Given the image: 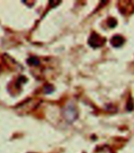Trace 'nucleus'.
<instances>
[{
	"label": "nucleus",
	"mask_w": 134,
	"mask_h": 153,
	"mask_svg": "<svg viewBox=\"0 0 134 153\" xmlns=\"http://www.w3.org/2000/svg\"><path fill=\"white\" fill-rule=\"evenodd\" d=\"M108 25L110 28H114L117 25V21L114 18H110L108 21Z\"/></svg>",
	"instance_id": "4"
},
{
	"label": "nucleus",
	"mask_w": 134,
	"mask_h": 153,
	"mask_svg": "<svg viewBox=\"0 0 134 153\" xmlns=\"http://www.w3.org/2000/svg\"><path fill=\"white\" fill-rule=\"evenodd\" d=\"M28 63L29 65H32V66H37L40 64V61H39V59H36V57H32L30 59H28Z\"/></svg>",
	"instance_id": "3"
},
{
	"label": "nucleus",
	"mask_w": 134,
	"mask_h": 153,
	"mask_svg": "<svg viewBox=\"0 0 134 153\" xmlns=\"http://www.w3.org/2000/svg\"><path fill=\"white\" fill-rule=\"evenodd\" d=\"M125 43V39L121 36H114L112 39H110V44L114 48L121 47Z\"/></svg>",
	"instance_id": "2"
},
{
	"label": "nucleus",
	"mask_w": 134,
	"mask_h": 153,
	"mask_svg": "<svg viewBox=\"0 0 134 153\" xmlns=\"http://www.w3.org/2000/svg\"><path fill=\"white\" fill-rule=\"evenodd\" d=\"M104 43H105V39L97 33H93L88 39V44L93 48H100L104 44Z\"/></svg>",
	"instance_id": "1"
}]
</instances>
